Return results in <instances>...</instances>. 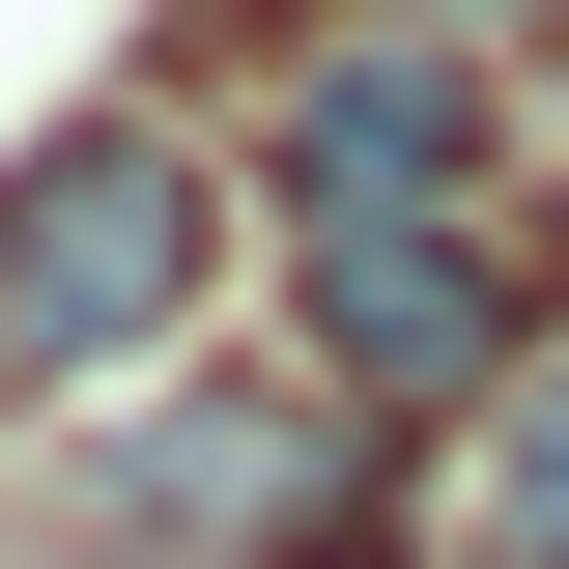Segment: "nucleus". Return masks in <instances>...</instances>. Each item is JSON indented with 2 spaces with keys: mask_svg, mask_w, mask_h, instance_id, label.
Wrapping results in <instances>:
<instances>
[{
  "mask_svg": "<svg viewBox=\"0 0 569 569\" xmlns=\"http://www.w3.org/2000/svg\"><path fill=\"white\" fill-rule=\"evenodd\" d=\"M200 284H228V171L171 114H86L0 171V399H114V370L200 342Z\"/></svg>",
  "mask_w": 569,
  "mask_h": 569,
  "instance_id": "obj_1",
  "label": "nucleus"
},
{
  "mask_svg": "<svg viewBox=\"0 0 569 569\" xmlns=\"http://www.w3.org/2000/svg\"><path fill=\"white\" fill-rule=\"evenodd\" d=\"M512 200V58L427 0H313L257 58V228H456Z\"/></svg>",
  "mask_w": 569,
  "mask_h": 569,
  "instance_id": "obj_2",
  "label": "nucleus"
},
{
  "mask_svg": "<svg viewBox=\"0 0 569 569\" xmlns=\"http://www.w3.org/2000/svg\"><path fill=\"white\" fill-rule=\"evenodd\" d=\"M284 342H313V399H370V427H485L512 370H569L512 200H456V228H284Z\"/></svg>",
  "mask_w": 569,
  "mask_h": 569,
  "instance_id": "obj_3",
  "label": "nucleus"
},
{
  "mask_svg": "<svg viewBox=\"0 0 569 569\" xmlns=\"http://www.w3.org/2000/svg\"><path fill=\"white\" fill-rule=\"evenodd\" d=\"M485 569H569V370L485 399Z\"/></svg>",
  "mask_w": 569,
  "mask_h": 569,
  "instance_id": "obj_4",
  "label": "nucleus"
},
{
  "mask_svg": "<svg viewBox=\"0 0 569 569\" xmlns=\"http://www.w3.org/2000/svg\"><path fill=\"white\" fill-rule=\"evenodd\" d=\"M427 29H485V58H541V29H569V0H427Z\"/></svg>",
  "mask_w": 569,
  "mask_h": 569,
  "instance_id": "obj_5",
  "label": "nucleus"
}]
</instances>
